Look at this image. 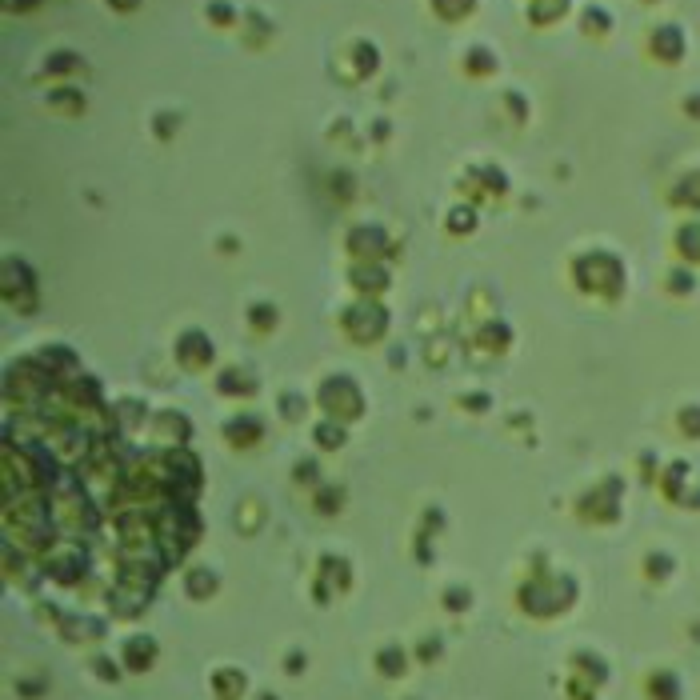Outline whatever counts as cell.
I'll return each mask as SVG.
<instances>
[{"mask_svg":"<svg viewBox=\"0 0 700 700\" xmlns=\"http://www.w3.org/2000/svg\"><path fill=\"white\" fill-rule=\"evenodd\" d=\"M652 52H656L660 60L676 64V60L684 56V32H680V24H660V28L652 32Z\"/></svg>","mask_w":700,"mask_h":700,"instance_id":"obj_1","label":"cell"},{"mask_svg":"<svg viewBox=\"0 0 700 700\" xmlns=\"http://www.w3.org/2000/svg\"><path fill=\"white\" fill-rule=\"evenodd\" d=\"M108 4H112V8H132L136 0H108Z\"/></svg>","mask_w":700,"mask_h":700,"instance_id":"obj_2","label":"cell"}]
</instances>
